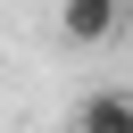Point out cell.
I'll return each mask as SVG.
<instances>
[{
  "label": "cell",
  "instance_id": "2",
  "mask_svg": "<svg viewBox=\"0 0 133 133\" xmlns=\"http://www.w3.org/2000/svg\"><path fill=\"white\" fill-rule=\"evenodd\" d=\"M75 133H133V91H91L75 108Z\"/></svg>",
  "mask_w": 133,
  "mask_h": 133
},
{
  "label": "cell",
  "instance_id": "1",
  "mask_svg": "<svg viewBox=\"0 0 133 133\" xmlns=\"http://www.w3.org/2000/svg\"><path fill=\"white\" fill-rule=\"evenodd\" d=\"M116 25H125V0H58V33L75 50H100Z\"/></svg>",
  "mask_w": 133,
  "mask_h": 133
}]
</instances>
